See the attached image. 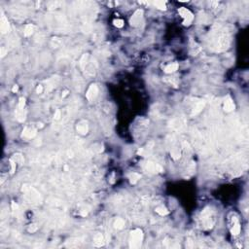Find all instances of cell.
I'll use <instances>...</instances> for the list:
<instances>
[{"label":"cell","mask_w":249,"mask_h":249,"mask_svg":"<svg viewBox=\"0 0 249 249\" xmlns=\"http://www.w3.org/2000/svg\"><path fill=\"white\" fill-rule=\"evenodd\" d=\"M199 218H201L202 227L204 230L212 229L213 226H214V224H215V221H216L215 213L210 207H206V208L203 209Z\"/></svg>","instance_id":"cell-1"},{"label":"cell","mask_w":249,"mask_h":249,"mask_svg":"<svg viewBox=\"0 0 249 249\" xmlns=\"http://www.w3.org/2000/svg\"><path fill=\"white\" fill-rule=\"evenodd\" d=\"M228 224H229V228L231 231V234L234 237H237L240 234V222L238 215L236 212H230L228 215Z\"/></svg>","instance_id":"cell-2"},{"label":"cell","mask_w":249,"mask_h":249,"mask_svg":"<svg viewBox=\"0 0 249 249\" xmlns=\"http://www.w3.org/2000/svg\"><path fill=\"white\" fill-rule=\"evenodd\" d=\"M143 241V232L140 229H135L131 232L129 234V248L138 249L141 247Z\"/></svg>","instance_id":"cell-3"},{"label":"cell","mask_w":249,"mask_h":249,"mask_svg":"<svg viewBox=\"0 0 249 249\" xmlns=\"http://www.w3.org/2000/svg\"><path fill=\"white\" fill-rule=\"evenodd\" d=\"M142 167L143 169L149 173H162L164 171V168L154 162H151V161H146V162L142 163Z\"/></svg>","instance_id":"cell-4"},{"label":"cell","mask_w":249,"mask_h":249,"mask_svg":"<svg viewBox=\"0 0 249 249\" xmlns=\"http://www.w3.org/2000/svg\"><path fill=\"white\" fill-rule=\"evenodd\" d=\"M178 13H179V15L181 16V18L183 19V24L184 26H190L192 23L193 20H194V15H193V13L190 11L189 9L185 8V7H181L178 10Z\"/></svg>","instance_id":"cell-5"},{"label":"cell","mask_w":249,"mask_h":249,"mask_svg":"<svg viewBox=\"0 0 249 249\" xmlns=\"http://www.w3.org/2000/svg\"><path fill=\"white\" fill-rule=\"evenodd\" d=\"M229 44H230V40H229V37H228V35L226 34H221L218 40H217V50L218 51H223V50H226V49L229 47Z\"/></svg>","instance_id":"cell-6"},{"label":"cell","mask_w":249,"mask_h":249,"mask_svg":"<svg viewBox=\"0 0 249 249\" xmlns=\"http://www.w3.org/2000/svg\"><path fill=\"white\" fill-rule=\"evenodd\" d=\"M142 19H143V10L138 9L133 13L131 20H129V23H131V26H137L141 23Z\"/></svg>","instance_id":"cell-7"},{"label":"cell","mask_w":249,"mask_h":249,"mask_svg":"<svg viewBox=\"0 0 249 249\" xmlns=\"http://www.w3.org/2000/svg\"><path fill=\"white\" fill-rule=\"evenodd\" d=\"M97 93H99V88H97L96 84H92L87 91V93H86L87 99L89 101H93V99H96V97L97 96Z\"/></svg>","instance_id":"cell-8"},{"label":"cell","mask_w":249,"mask_h":249,"mask_svg":"<svg viewBox=\"0 0 249 249\" xmlns=\"http://www.w3.org/2000/svg\"><path fill=\"white\" fill-rule=\"evenodd\" d=\"M0 31L3 34L8 33L10 31V23L3 11H1V18H0Z\"/></svg>","instance_id":"cell-9"},{"label":"cell","mask_w":249,"mask_h":249,"mask_svg":"<svg viewBox=\"0 0 249 249\" xmlns=\"http://www.w3.org/2000/svg\"><path fill=\"white\" fill-rule=\"evenodd\" d=\"M77 131H78L80 134L82 135H86L88 131H89V126H88V123L86 121H81L77 124L76 127Z\"/></svg>","instance_id":"cell-10"},{"label":"cell","mask_w":249,"mask_h":249,"mask_svg":"<svg viewBox=\"0 0 249 249\" xmlns=\"http://www.w3.org/2000/svg\"><path fill=\"white\" fill-rule=\"evenodd\" d=\"M105 243L104 240V237L101 234H96V236L93 237V245L96 247H100L103 246Z\"/></svg>","instance_id":"cell-11"},{"label":"cell","mask_w":249,"mask_h":249,"mask_svg":"<svg viewBox=\"0 0 249 249\" xmlns=\"http://www.w3.org/2000/svg\"><path fill=\"white\" fill-rule=\"evenodd\" d=\"M36 135V129L34 128H24L23 131V136L26 138H33Z\"/></svg>","instance_id":"cell-12"},{"label":"cell","mask_w":249,"mask_h":249,"mask_svg":"<svg viewBox=\"0 0 249 249\" xmlns=\"http://www.w3.org/2000/svg\"><path fill=\"white\" fill-rule=\"evenodd\" d=\"M224 110L226 112H232L234 110V103L232 100V99L228 97L225 100V102H224Z\"/></svg>","instance_id":"cell-13"},{"label":"cell","mask_w":249,"mask_h":249,"mask_svg":"<svg viewBox=\"0 0 249 249\" xmlns=\"http://www.w3.org/2000/svg\"><path fill=\"white\" fill-rule=\"evenodd\" d=\"M204 105H205V103H204V101H198L197 103H196V105H195V107H194V109H193V112H192V116H196V115H198L199 112H201L202 109H203V107H204Z\"/></svg>","instance_id":"cell-14"},{"label":"cell","mask_w":249,"mask_h":249,"mask_svg":"<svg viewBox=\"0 0 249 249\" xmlns=\"http://www.w3.org/2000/svg\"><path fill=\"white\" fill-rule=\"evenodd\" d=\"M178 67H179V65H178L177 62H172V64H167L166 67H164V72L167 73V74H169V73H173L178 69Z\"/></svg>","instance_id":"cell-15"},{"label":"cell","mask_w":249,"mask_h":249,"mask_svg":"<svg viewBox=\"0 0 249 249\" xmlns=\"http://www.w3.org/2000/svg\"><path fill=\"white\" fill-rule=\"evenodd\" d=\"M34 30H35V26L33 24H27V26H26V27H24V31H23L24 36L26 37L31 36V35L33 34Z\"/></svg>","instance_id":"cell-16"},{"label":"cell","mask_w":249,"mask_h":249,"mask_svg":"<svg viewBox=\"0 0 249 249\" xmlns=\"http://www.w3.org/2000/svg\"><path fill=\"white\" fill-rule=\"evenodd\" d=\"M140 178H141V175L138 174V173H136V172H132L129 175V183L132 184V185H134L136 182H137Z\"/></svg>","instance_id":"cell-17"},{"label":"cell","mask_w":249,"mask_h":249,"mask_svg":"<svg viewBox=\"0 0 249 249\" xmlns=\"http://www.w3.org/2000/svg\"><path fill=\"white\" fill-rule=\"evenodd\" d=\"M11 159L14 161V162H16L17 164H23V156L22 155V154H19V153H17V154H14L13 157L11 158Z\"/></svg>","instance_id":"cell-18"},{"label":"cell","mask_w":249,"mask_h":249,"mask_svg":"<svg viewBox=\"0 0 249 249\" xmlns=\"http://www.w3.org/2000/svg\"><path fill=\"white\" fill-rule=\"evenodd\" d=\"M170 155H171V158H172V159L175 160V161L179 160L180 157H181L180 151H179V149H177V148H173L172 150H171L170 151Z\"/></svg>","instance_id":"cell-19"},{"label":"cell","mask_w":249,"mask_h":249,"mask_svg":"<svg viewBox=\"0 0 249 249\" xmlns=\"http://www.w3.org/2000/svg\"><path fill=\"white\" fill-rule=\"evenodd\" d=\"M155 211L161 216H166L168 214V210L164 206H158V207H156Z\"/></svg>","instance_id":"cell-20"},{"label":"cell","mask_w":249,"mask_h":249,"mask_svg":"<svg viewBox=\"0 0 249 249\" xmlns=\"http://www.w3.org/2000/svg\"><path fill=\"white\" fill-rule=\"evenodd\" d=\"M125 224H126V222H125L124 219H123V218H118L116 221H115L114 226H115V228H116V229L122 230L123 228L125 227Z\"/></svg>","instance_id":"cell-21"},{"label":"cell","mask_w":249,"mask_h":249,"mask_svg":"<svg viewBox=\"0 0 249 249\" xmlns=\"http://www.w3.org/2000/svg\"><path fill=\"white\" fill-rule=\"evenodd\" d=\"M153 4L160 10H166V1H155V2H153Z\"/></svg>","instance_id":"cell-22"},{"label":"cell","mask_w":249,"mask_h":249,"mask_svg":"<svg viewBox=\"0 0 249 249\" xmlns=\"http://www.w3.org/2000/svg\"><path fill=\"white\" fill-rule=\"evenodd\" d=\"M12 210H13V214L15 215L16 217H19L20 216V210L19 205L17 204L16 202H12Z\"/></svg>","instance_id":"cell-23"},{"label":"cell","mask_w":249,"mask_h":249,"mask_svg":"<svg viewBox=\"0 0 249 249\" xmlns=\"http://www.w3.org/2000/svg\"><path fill=\"white\" fill-rule=\"evenodd\" d=\"M113 23L115 26L119 27V28H121V27L124 26V20H121V19H117V20H113Z\"/></svg>","instance_id":"cell-24"},{"label":"cell","mask_w":249,"mask_h":249,"mask_svg":"<svg viewBox=\"0 0 249 249\" xmlns=\"http://www.w3.org/2000/svg\"><path fill=\"white\" fill-rule=\"evenodd\" d=\"M9 163H10V166H11V169H10V172H11V174H13V173L16 171L17 163H16V162H14V161H13L12 159H10Z\"/></svg>","instance_id":"cell-25"},{"label":"cell","mask_w":249,"mask_h":249,"mask_svg":"<svg viewBox=\"0 0 249 249\" xmlns=\"http://www.w3.org/2000/svg\"><path fill=\"white\" fill-rule=\"evenodd\" d=\"M137 153L139 154L140 156H143V157H148V156L150 155V153H149L148 151H147L146 149H144V148L139 149Z\"/></svg>","instance_id":"cell-26"},{"label":"cell","mask_w":249,"mask_h":249,"mask_svg":"<svg viewBox=\"0 0 249 249\" xmlns=\"http://www.w3.org/2000/svg\"><path fill=\"white\" fill-rule=\"evenodd\" d=\"M37 230H38V226L36 225V224H32V225H29V227L27 228V231H28L29 233H34V232H36Z\"/></svg>","instance_id":"cell-27"},{"label":"cell","mask_w":249,"mask_h":249,"mask_svg":"<svg viewBox=\"0 0 249 249\" xmlns=\"http://www.w3.org/2000/svg\"><path fill=\"white\" fill-rule=\"evenodd\" d=\"M7 53H8V51L6 50L5 47H1V48H0V55H1V58H4Z\"/></svg>","instance_id":"cell-28"},{"label":"cell","mask_w":249,"mask_h":249,"mask_svg":"<svg viewBox=\"0 0 249 249\" xmlns=\"http://www.w3.org/2000/svg\"><path fill=\"white\" fill-rule=\"evenodd\" d=\"M54 118L55 119V120H58V119L61 118V110H57V111L55 112Z\"/></svg>","instance_id":"cell-29"},{"label":"cell","mask_w":249,"mask_h":249,"mask_svg":"<svg viewBox=\"0 0 249 249\" xmlns=\"http://www.w3.org/2000/svg\"><path fill=\"white\" fill-rule=\"evenodd\" d=\"M42 92H43V86H38L37 87V89H36V93H41Z\"/></svg>","instance_id":"cell-30"},{"label":"cell","mask_w":249,"mask_h":249,"mask_svg":"<svg viewBox=\"0 0 249 249\" xmlns=\"http://www.w3.org/2000/svg\"><path fill=\"white\" fill-rule=\"evenodd\" d=\"M18 90H19V87H18L17 85H15V86H14V87H13V89H12V91H13L14 93L18 92Z\"/></svg>","instance_id":"cell-31"}]
</instances>
